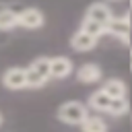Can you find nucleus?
I'll list each match as a JSON object with an SVG mask.
<instances>
[{"instance_id": "17", "label": "nucleus", "mask_w": 132, "mask_h": 132, "mask_svg": "<svg viewBox=\"0 0 132 132\" xmlns=\"http://www.w3.org/2000/svg\"><path fill=\"white\" fill-rule=\"evenodd\" d=\"M130 66H132V45H130Z\"/></svg>"}, {"instance_id": "5", "label": "nucleus", "mask_w": 132, "mask_h": 132, "mask_svg": "<svg viewBox=\"0 0 132 132\" xmlns=\"http://www.w3.org/2000/svg\"><path fill=\"white\" fill-rule=\"evenodd\" d=\"M16 19H19V27H25V29H41L45 25L43 12L39 8H33V6H27V8L19 10Z\"/></svg>"}, {"instance_id": "7", "label": "nucleus", "mask_w": 132, "mask_h": 132, "mask_svg": "<svg viewBox=\"0 0 132 132\" xmlns=\"http://www.w3.org/2000/svg\"><path fill=\"white\" fill-rule=\"evenodd\" d=\"M76 78L82 85H95V82H99L103 78V70H101L99 64L87 62V64H82V66L76 68Z\"/></svg>"}, {"instance_id": "4", "label": "nucleus", "mask_w": 132, "mask_h": 132, "mask_svg": "<svg viewBox=\"0 0 132 132\" xmlns=\"http://www.w3.org/2000/svg\"><path fill=\"white\" fill-rule=\"evenodd\" d=\"M2 85L8 91H23L27 89V68L21 66H10L2 74Z\"/></svg>"}, {"instance_id": "3", "label": "nucleus", "mask_w": 132, "mask_h": 132, "mask_svg": "<svg viewBox=\"0 0 132 132\" xmlns=\"http://www.w3.org/2000/svg\"><path fill=\"white\" fill-rule=\"evenodd\" d=\"M130 31H132V21L128 14H113L105 25V35H111L122 43H130Z\"/></svg>"}, {"instance_id": "18", "label": "nucleus", "mask_w": 132, "mask_h": 132, "mask_svg": "<svg viewBox=\"0 0 132 132\" xmlns=\"http://www.w3.org/2000/svg\"><path fill=\"white\" fill-rule=\"evenodd\" d=\"M130 4H132V0H130Z\"/></svg>"}, {"instance_id": "11", "label": "nucleus", "mask_w": 132, "mask_h": 132, "mask_svg": "<svg viewBox=\"0 0 132 132\" xmlns=\"http://www.w3.org/2000/svg\"><path fill=\"white\" fill-rule=\"evenodd\" d=\"M101 89H103L109 97H113V99H120V97H126V95H128V87H126V82H124L122 78H107V80L101 85Z\"/></svg>"}, {"instance_id": "9", "label": "nucleus", "mask_w": 132, "mask_h": 132, "mask_svg": "<svg viewBox=\"0 0 132 132\" xmlns=\"http://www.w3.org/2000/svg\"><path fill=\"white\" fill-rule=\"evenodd\" d=\"M111 16H113V12H111V8H109L105 2H93V4L87 8V12H85V19L95 21V23H99V25H103V27L109 23Z\"/></svg>"}, {"instance_id": "13", "label": "nucleus", "mask_w": 132, "mask_h": 132, "mask_svg": "<svg viewBox=\"0 0 132 132\" xmlns=\"http://www.w3.org/2000/svg\"><path fill=\"white\" fill-rule=\"evenodd\" d=\"M14 27H19L16 12L10 8H0V31H10Z\"/></svg>"}, {"instance_id": "2", "label": "nucleus", "mask_w": 132, "mask_h": 132, "mask_svg": "<svg viewBox=\"0 0 132 132\" xmlns=\"http://www.w3.org/2000/svg\"><path fill=\"white\" fill-rule=\"evenodd\" d=\"M50 58L39 56L27 66V89H41L50 80Z\"/></svg>"}, {"instance_id": "15", "label": "nucleus", "mask_w": 132, "mask_h": 132, "mask_svg": "<svg viewBox=\"0 0 132 132\" xmlns=\"http://www.w3.org/2000/svg\"><path fill=\"white\" fill-rule=\"evenodd\" d=\"M80 29L87 31V33H91V35L97 37V39H99L101 35H105V27H103V25H99V23H95V21H89V19H85V16H82Z\"/></svg>"}, {"instance_id": "16", "label": "nucleus", "mask_w": 132, "mask_h": 132, "mask_svg": "<svg viewBox=\"0 0 132 132\" xmlns=\"http://www.w3.org/2000/svg\"><path fill=\"white\" fill-rule=\"evenodd\" d=\"M4 124V116H2V111H0V126Z\"/></svg>"}, {"instance_id": "12", "label": "nucleus", "mask_w": 132, "mask_h": 132, "mask_svg": "<svg viewBox=\"0 0 132 132\" xmlns=\"http://www.w3.org/2000/svg\"><path fill=\"white\" fill-rule=\"evenodd\" d=\"M80 132H107V122L101 116H87V120L78 126Z\"/></svg>"}, {"instance_id": "6", "label": "nucleus", "mask_w": 132, "mask_h": 132, "mask_svg": "<svg viewBox=\"0 0 132 132\" xmlns=\"http://www.w3.org/2000/svg\"><path fill=\"white\" fill-rule=\"evenodd\" d=\"M74 72V64L66 56H54L50 58V76L52 78H66Z\"/></svg>"}, {"instance_id": "14", "label": "nucleus", "mask_w": 132, "mask_h": 132, "mask_svg": "<svg viewBox=\"0 0 132 132\" xmlns=\"http://www.w3.org/2000/svg\"><path fill=\"white\" fill-rule=\"evenodd\" d=\"M128 111H130V103H128L126 97L111 99V105H109V109H107V113H109V116H116V118H122V116H126Z\"/></svg>"}, {"instance_id": "8", "label": "nucleus", "mask_w": 132, "mask_h": 132, "mask_svg": "<svg viewBox=\"0 0 132 132\" xmlns=\"http://www.w3.org/2000/svg\"><path fill=\"white\" fill-rule=\"evenodd\" d=\"M97 37H93L91 33H87V31H82V29H76L72 35H70V47L74 50V52H91L95 45H97Z\"/></svg>"}, {"instance_id": "10", "label": "nucleus", "mask_w": 132, "mask_h": 132, "mask_svg": "<svg viewBox=\"0 0 132 132\" xmlns=\"http://www.w3.org/2000/svg\"><path fill=\"white\" fill-rule=\"evenodd\" d=\"M111 99H113V97H109V95L99 87L97 91H93V93L89 95L87 107H91V109H95V111H105V113H107V109H109V105H111Z\"/></svg>"}, {"instance_id": "1", "label": "nucleus", "mask_w": 132, "mask_h": 132, "mask_svg": "<svg viewBox=\"0 0 132 132\" xmlns=\"http://www.w3.org/2000/svg\"><path fill=\"white\" fill-rule=\"evenodd\" d=\"M89 116V107L80 101H64L56 109V118L66 126H80Z\"/></svg>"}]
</instances>
